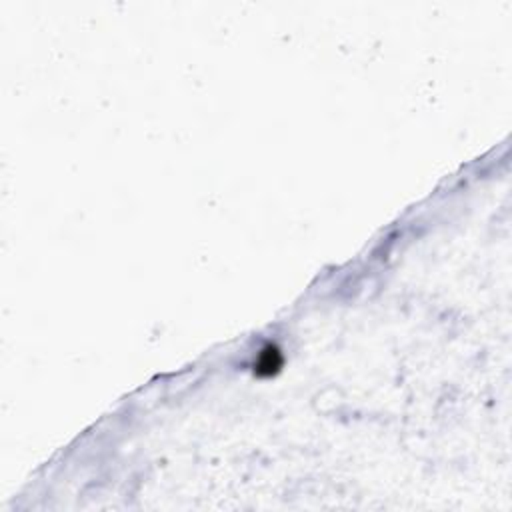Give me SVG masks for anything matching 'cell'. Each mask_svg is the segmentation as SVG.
<instances>
[{"label":"cell","instance_id":"cell-1","mask_svg":"<svg viewBox=\"0 0 512 512\" xmlns=\"http://www.w3.org/2000/svg\"><path fill=\"white\" fill-rule=\"evenodd\" d=\"M282 366V354L277 346H267L265 351L258 354V361L255 364V373L258 376H270L278 373V368Z\"/></svg>","mask_w":512,"mask_h":512}]
</instances>
